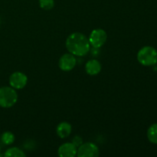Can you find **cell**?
Wrapping results in <instances>:
<instances>
[{"label": "cell", "mask_w": 157, "mask_h": 157, "mask_svg": "<svg viewBox=\"0 0 157 157\" xmlns=\"http://www.w3.org/2000/svg\"><path fill=\"white\" fill-rule=\"evenodd\" d=\"M39 6L44 10H51L55 6L54 0H39Z\"/></svg>", "instance_id": "cell-14"}, {"label": "cell", "mask_w": 157, "mask_h": 157, "mask_svg": "<svg viewBox=\"0 0 157 157\" xmlns=\"http://www.w3.org/2000/svg\"><path fill=\"white\" fill-rule=\"evenodd\" d=\"M72 131V127L69 123L61 122L58 125L56 129V133L60 138H67L70 136Z\"/></svg>", "instance_id": "cell-10"}, {"label": "cell", "mask_w": 157, "mask_h": 157, "mask_svg": "<svg viewBox=\"0 0 157 157\" xmlns=\"http://www.w3.org/2000/svg\"><path fill=\"white\" fill-rule=\"evenodd\" d=\"M71 143L74 144V145L76 146L77 147H79L80 146H81V144H83V140H82V138L81 137V136H75V137L73 138Z\"/></svg>", "instance_id": "cell-15"}, {"label": "cell", "mask_w": 157, "mask_h": 157, "mask_svg": "<svg viewBox=\"0 0 157 157\" xmlns=\"http://www.w3.org/2000/svg\"><path fill=\"white\" fill-rule=\"evenodd\" d=\"M18 94L12 87H0V107L9 108L16 104Z\"/></svg>", "instance_id": "cell-3"}, {"label": "cell", "mask_w": 157, "mask_h": 157, "mask_svg": "<svg viewBox=\"0 0 157 157\" xmlns=\"http://www.w3.org/2000/svg\"><path fill=\"white\" fill-rule=\"evenodd\" d=\"M9 84L12 88L15 90H20L24 88L28 82V78L24 73L20 71H15L9 77Z\"/></svg>", "instance_id": "cell-6"}, {"label": "cell", "mask_w": 157, "mask_h": 157, "mask_svg": "<svg viewBox=\"0 0 157 157\" xmlns=\"http://www.w3.org/2000/svg\"><path fill=\"white\" fill-rule=\"evenodd\" d=\"M77 64V60L75 55L71 53H66L60 58L58 66L60 69L64 71H70Z\"/></svg>", "instance_id": "cell-7"}, {"label": "cell", "mask_w": 157, "mask_h": 157, "mask_svg": "<svg viewBox=\"0 0 157 157\" xmlns=\"http://www.w3.org/2000/svg\"><path fill=\"white\" fill-rule=\"evenodd\" d=\"M137 60L144 66H153L157 63V50L151 46L143 47L137 53Z\"/></svg>", "instance_id": "cell-2"}, {"label": "cell", "mask_w": 157, "mask_h": 157, "mask_svg": "<svg viewBox=\"0 0 157 157\" xmlns=\"http://www.w3.org/2000/svg\"><path fill=\"white\" fill-rule=\"evenodd\" d=\"M4 156L6 157H25L26 156V155L22 150H20L18 147H11L6 150V153H4Z\"/></svg>", "instance_id": "cell-12"}, {"label": "cell", "mask_w": 157, "mask_h": 157, "mask_svg": "<svg viewBox=\"0 0 157 157\" xmlns=\"http://www.w3.org/2000/svg\"><path fill=\"white\" fill-rule=\"evenodd\" d=\"M66 48L69 53L75 56L82 57L89 53L90 44L89 39L84 34L75 32L67 37L66 40Z\"/></svg>", "instance_id": "cell-1"}, {"label": "cell", "mask_w": 157, "mask_h": 157, "mask_svg": "<svg viewBox=\"0 0 157 157\" xmlns=\"http://www.w3.org/2000/svg\"><path fill=\"white\" fill-rule=\"evenodd\" d=\"M15 135L10 131H6L2 134L1 141L5 145H11L15 142Z\"/></svg>", "instance_id": "cell-13"}, {"label": "cell", "mask_w": 157, "mask_h": 157, "mask_svg": "<svg viewBox=\"0 0 157 157\" xmlns=\"http://www.w3.org/2000/svg\"><path fill=\"white\" fill-rule=\"evenodd\" d=\"M0 152H1V147H0Z\"/></svg>", "instance_id": "cell-16"}, {"label": "cell", "mask_w": 157, "mask_h": 157, "mask_svg": "<svg viewBox=\"0 0 157 157\" xmlns=\"http://www.w3.org/2000/svg\"><path fill=\"white\" fill-rule=\"evenodd\" d=\"M147 138L153 144H157V124H154L149 127L147 130Z\"/></svg>", "instance_id": "cell-11"}, {"label": "cell", "mask_w": 157, "mask_h": 157, "mask_svg": "<svg viewBox=\"0 0 157 157\" xmlns=\"http://www.w3.org/2000/svg\"><path fill=\"white\" fill-rule=\"evenodd\" d=\"M99 154V148L93 143H84L78 147L77 156L78 157H97Z\"/></svg>", "instance_id": "cell-5"}, {"label": "cell", "mask_w": 157, "mask_h": 157, "mask_svg": "<svg viewBox=\"0 0 157 157\" xmlns=\"http://www.w3.org/2000/svg\"><path fill=\"white\" fill-rule=\"evenodd\" d=\"M88 39L92 47L100 48L107 41V32L102 29H96L92 31Z\"/></svg>", "instance_id": "cell-4"}, {"label": "cell", "mask_w": 157, "mask_h": 157, "mask_svg": "<svg viewBox=\"0 0 157 157\" xmlns=\"http://www.w3.org/2000/svg\"><path fill=\"white\" fill-rule=\"evenodd\" d=\"M0 24H1V19H0Z\"/></svg>", "instance_id": "cell-17"}, {"label": "cell", "mask_w": 157, "mask_h": 157, "mask_svg": "<svg viewBox=\"0 0 157 157\" xmlns=\"http://www.w3.org/2000/svg\"><path fill=\"white\" fill-rule=\"evenodd\" d=\"M102 66L101 62L97 59H90L85 64V71L87 75H97L101 72Z\"/></svg>", "instance_id": "cell-9"}, {"label": "cell", "mask_w": 157, "mask_h": 157, "mask_svg": "<svg viewBox=\"0 0 157 157\" xmlns=\"http://www.w3.org/2000/svg\"><path fill=\"white\" fill-rule=\"evenodd\" d=\"M78 147L72 143L63 144L58 148V154L60 157H75L77 156Z\"/></svg>", "instance_id": "cell-8"}]
</instances>
